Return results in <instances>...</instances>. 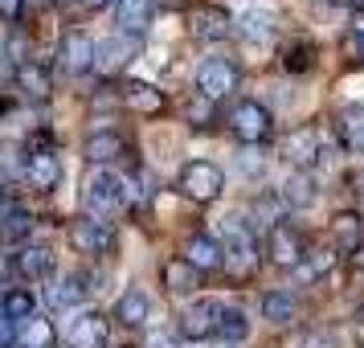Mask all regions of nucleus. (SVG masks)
<instances>
[{
    "mask_svg": "<svg viewBox=\"0 0 364 348\" xmlns=\"http://www.w3.org/2000/svg\"><path fill=\"white\" fill-rule=\"evenodd\" d=\"M160 9H188V0H156Z\"/></svg>",
    "mask_w": 364,
    "mask_h": 348,
    "instance_id": "nucleus-42",
    "label": "nucleus"
},
{
    "mask_svg": "<svg viewBox=\"0 0 364 348\" xmlns=\"http://www.w3.org/2000/svg\"><path fill=\"white\" fill-rule=\"evenodd\" d=\"M4 83H17V74H13V58H9V46L0 41V86Z\"/></svg>",
    "mask_w": 364,
    "mask_h": 348,
    "instance_id": "nucleus-38",
    "label": "nucleus"
},
{
    "mask_svg": "<svg viewBox=\"0 0 364 348\" xmlns=\"http://www.w3.org/2000/svg\"><path fill=\"white\" fill-rule=\"evenodd\" d=\"M356 184H360V197H364V172H360V176H356Z\"/></svg>",
    "mask_w": 364,
    "mask_h": 348,
    "instance_id": "nucleus-45",
    "label": "nucleus"
},
{
    "mask_svg": "<svg viewBox=\"0 0 364 348\" xmlns=\"http://www.w3.org/2000/svg\"><path fill=\"white\" fill-rule=\"evenodd\" d=\"M58 62L66 74H86V70H95L99 62V41L82 29H74V33L62 37V46H58Z\"/></svg>",
    "mask_w": 364,
    "mask_h": 348,
    "instance_id": "nucleus-9",
    "label": "nucleus"
},
{
    "mask_svg": "<svg viewBox=\"0 0 364 348\" xmlns=\"http://www.w3.org/2000/svg\"><path fill=\"white\" fill-rule=\"evenodd\" d=\"M282 160L295 168V172H307L311 164H319L323 160V135H319V127H295V132L282 139Z\"/></svg>",
    "mask_w": 364,
    "mask_h": 348,
    "instance_id": "nucleus-6",
    "label": "nucleus"
},
{
    "mask_svg": "<svg viewBox=\"0 0 364 348\" xmlns=\"http://www.w3.org/2000/svg\"><path fill=\"white\" fill-rule=\"evenodd\" d=\"M111 332H107V320L99 312H78L66 328V344L70 348H107Z\"/></svg>",
    "mask_w": 364,
    "mask_h": 348,
    "instance_id": "nucleus-12",
    "label": "nucleus"
},
{
    "mask_svg": "<svg viewBox=\"0 0 364 348\" xmlns=\"http://www.w3.org/2000/svg\"><path fill=\"white\" fill-rule=\"evenodd\" d=\"M17 348H53V324L50 320H29L17 336Z\"/></svg>",
    "mask_w": 364,
    "mask_h": 348,
    "instance_id": "nucleus-33",
    "label": "nucleus"
},
{
    "mask_svg": "<svg viewBox=\"0 0 364 348\" xmlns=\"http://www.w3.org/2000/svg\"><path fill=\"white\" fill-rule=\"evenodd\" d=\"M221 303L217 299H197V303H188L181 312V336L184 340H209V336H217V324H221Z\"/></svg>",
    "mask_w": 364,
    "mask_h": 348,
    "instance_id": "nucleus-8",
    "label": "nucleus"
},
{
    "mask_svg": "<svg viewBox=\"0 0 364 348\" xmlns=\"http://www.w3.org/2000/svg\"><path fill=\"white\" fill-rule=\"evenodd\" d=\"M197 90L200 99H225L237 90V66H233L230 58H205L197 70Z\"/></svg>",
    "mask_w": 364,
    "mask_h": 348,
    "instance_id": "nucleus-7",
    "label": "nucleus"
},
{
    "mask_svg": "<svg viewBox=\"0 0 364 348\" xmlns=\"http://www.w3.org/2000/svg\"><path fill=\"white\" fill-rule=\"evenodd\" d=\"M188 29L197 41H221V37L233 33V21L225 9H217V4H197L193 13H188Z\"/></svg>",
    "mask_w": 364,
    "mask_h": 348,
    "instance_id": "nucleus-13",
    "label": "nucleus"
},
{
    "mask_svg": "<svg viewBox=\"0 0 364 348\" xmlns=\"http://www.w3.org/2000/svg\"><path fill=\"white\" fill-rule=\"evenodd\" d=\"M86 9H107V4H119V0H82Z\"/></svg>",
    "mask_w": 364,
    "mask_h": 348,
    "instance_id": "nucleus-43",
    "label": "nucleus"
},
{
    "mask_svg": "<svg viewBox=\"0 0 364 348\" xmlns=\"http://www.w3.org/2000/svg\"><path fill=\"white\" fill-rule=\"evenodd\" d=\"M135 58H139V37H127V33L102 37V41H99V62H95V70H102V74H115V70L132 66Z\"/></svg>",
    "mask_w": 364,
    "mask_h": 348,
    "instance_id": "nucleus-14",
    "label": "nucleus"
},
{
    "mask_svg": "<svg viewBox=\"0 0 364 348\" xmlns=\"http://www.w3.org/2000/svg\"><path fill=\"white\" fill-rule=\"evenodd\" d=\"M344 50L356 58V62H364V33H348L344 37Z\"/></svg>",
    "mask_w": 364,
    "mask_h": 348,
    "instance_id": "nucleus-40",
    "label": "nucleus"
},
{
    "mask_svg": "<svg viewBox=\"0 0 364 348\" xmlns=\"http://www.w3.org/2000/svg\"><path fill=\"white\" fill-rule=\"evenodd\" d=\"M151 13H156V0H119L115 4V21H119V33L139 37L148 33Z\"/></svg>",
    "mask_w": 364,
    "mask_h": 348,
    "instance_id": "nucleus-17",
    "label": "nucleus"
},
{
    "mask_svg": "<svg viewBox=\"0 0 364 348\" xmlns=\"http://www.w3.org/2000/svg\"><path fill=\"white\" fill-rule=\"evenodd\" d=\"M13 270H17L21 279H46L53 270V250L50 246H25L13 258Z\"/></svg>",
    "mask_w": 364,
    "mask_h": 348,
    "instance_id": "nucleus-24",
    "label": "nucleus"
},
{
    "mask_svg": "<svg viewBox=\"0 0 364 348\" xmlns=\"http://www.w3.org/2000/svg\"><path fill=\"white\" fill-rule=\"evenodd\" d=\"M225 123H230V132L237 135L242 144H250V148H258V144L270 139V132H274V115H270V107H262L258 99L233 102Z\"/></svg>",
    "mask_w": 364,
    "mask_h": 348,
    "instance_id": "nucleus-1",
    "label": "nucleus"
},
{
    "mask_svg": "<svg viewBox=\"0 0 364 348\" xmlns=\"http://www.w3.org/2000/svg\"><path fill=\"white\" fill-rule=\"evenodd\" d=\"M188 123H193V127H209V123H213V99L188 102Z\"/></svg>",
    "mask_w": 364,
    "mask_h": 348,
    "instance_id": "nucleus-35",
    "label": "nucleus"
},
{
    "mask_svg": "<svg viewBox=\"0 0 364 348\" xmlns=\"http://www.w3.org/2000/svg\"><path fill=\"white\" fill-rule=\"evenodd\" d=\"M331 242L340 254H356L364 242V221L360 213H352V209H340V213L331 217Z\"/></svg>",
    "mask_w": 364,
    "mask_h": 348,
    "instance_id": "nucleus-18",
    "label": "nucleus"
},
{
    "mask_svg": "<svg viewBox=\"0 0 364 348\" xmlns=\"http://www.w3.org/2000/svg\"><path fill=\"white\" fill-rule=\"evenodd\" d=\"M29 233H33V213L29 209H9V213L0 217V242L4 246L29 242Z\"/></svg>",
    "mask_w": 364,
    "mask_h": 348,
    "instance_id": "nucleus-27",
    "label": "nucleus"
},
{
    "mask_svg": "<svg viewBox=\"0 0 364 348\" xmlns=\"http://www.w3.org/2000/svg\"><path fill=\"white\" fill-rule=\"evenodd\" d=\"M148 348H176V340H172V336H164V332H156V336L148 340Z\"/></svg>",
    "mask_w": 364,
    "mask_h": 348,
    "instance_id": "nucleus-41",
    "label": "nucleus"
},
{
    "mask_svg": "<svg viewBox=\"0 0 364 348\" xmlns=\"http://www.w3.org/2000/svg\"><path fill=\"white\" fill-rule=\"evenodd\" d=\"M331 266H336V254H328V250H311V254L299 263V270H303V279H319V275H328Z\"/></svg>",
    "mask_w": 364,
    "mask_h": 348,
    "instance_id": "nucleus-34",
    "label": "nucleus"
},
{
    "mask_svg": "<svg viewBox=\"0 0 364 348\" xmlns=\"http://www.w3.org/2000/svg\"><path fill=\"white\" fill-rule=\"evenodd\" d=\"M176 189H181L188 201H200V205H209V201L221 197V189H225V172L209 160H188L181 168V176H176Z\"/></svg>",
    "mask_w": 364,
    "mask_h": 348,
    "instance_id": "nucleus-3",
    "label": "nucleus"
},
{
    "mask_svg": "<svg viewBox=\"0 0 364 348\" xmlns=\"http://www.w3.org/2000/svg\"><path fill=\"white\" fill-rule=\"evenodd\" d=\"M184 258L197 266V270H217V266L225 263V250H221V242L209 238V233H193L188 246H184Z\"/></svg>",
    "mask_w": 364,
    "mask_h": 348,
    "instance_id": "nucleus-19",
    "label": "nucleus"
},
{
    "mask_svg": "<svg viewBox=\"0 0 364 348\" xmlns=\"http://www.w3.org/2000/svg\"><path fill=\"white\" fill-rule=\"evenodd\" d=\"M160 279H164V291L168 295H193V287H197L200 270L188 258H168L164 270H160Z\"/></svg>",
    "mask_w": 364,
    "mask_h": 348,
    "instance_id": "nucleus-20",
    "label": "nucleus"
},
{
    "mask_svg": "<svg viewBox=\"0 0 364 348\" xmlns=\"http://www.w3.org/2000/svg\"><path fill=\"white\" fill-rule=\"evenodd\" d=\"M340 139H344V148L352 152H364V107H348L340 111Z\"/></svg>",
    "mask_w": 364,
    "mask_h": 348,
    "instance_id": "nucleus-29",
    "label": "nucleus"
},
{
    "mask_svg": "<svg viewBox=\"0 0 364 348\" xmlns=\"http://www.w3.org/2000/svg\"><path fill=\"white\" fill-rule=\"evenodd\" d=\"M299 312V299L291 291H266L262 295V315L270 324H291Z\"/></svg>",
    "mask_w": 364,
    "mask_h": 348,
    "instance_id": "nucleus-28",
    "label": "nucleus"
},
{
    "mask_svg": "<svg viewBox=\"0 0 364 348\" xmlns=\"http://www.w3.org/2000/svg\"><path fill=\"white\" fill-rule=\"evenodd\" d=\"M115 320L123 324V328H144L151 320V303L144 291H123V295L115 299Z\"/></svg>",
    "mask_w": 364,
    "mask_h": 348,
    "instance_id": "nucleus-22",
    "label": "nucleus"
},
{
    "mask_svg": "<svg viewBox=\"0 0 364 348\" xmlns=\"http://www.w3.org/2000/svg\"><path fill=\"white\" fill-rule=\"evenodd\" d=\"M17 86H21L25 99L46 102L50 99V90H53V78H50V70L41 66V62H25V66L17 70Z\"/></svg>",
    "mask_w": 364,
    "mask_h": 348,
    "instance_id": "nucleus-23",
    "label": "nucleus"
},
{
    "mask_svg": "<svg viewBox=\"0 0 364 348\" xmlns=\"http://www.w3.org/2000/svg\"><path fill=\"white\" fill-rule=\"evenodd\" d=\"M0 303H4V315H9L13 324H29V320H33V312H37V299L29 295L25 287H13V291L0 299Z\"/></svg>",
    "mask_w": 364,
    "mask_h": 348,
    "instance_id": "nucleus-31",
    "label": "nucleus"
},
{
    "mask_svg": "<svg viewBox=\"0 0 364 348\" xmlns=\"http://www.w3.org/2000/svg\"><path fill=\"white\" fill-rule=\"evenodd\" d=\"M123 102L144 115H156V111H164V90H156L151 83H123Z\"/></svg>",
    "mask_w": 364,
    "mask_h": 348,
    "instance_id": "nucleus-26",
    "label": "nucleus"
},
{
    "mask_svg": "<svg viewBox=\"0 0 364 348\" xmlns=\"http://www.w3.org/2000/svg\"><path fill=\"white\" fill-rule=\"evenodd\" d=\"M9 213V209H4V184H0V217Z\"/></svg>",
    "mask_w": 364,
    "mask_h": 348,
    "instance_id": "nucleus-44",
    "label": "nucleus"
},
{
    "mask_svg": "<svg viewBox=\"0 0 364 348\" xmlns=\"http://www.w3.org/2000/svg\"><path fill=\"white\" fill-rule=\"evenodd\" d=\"M86 295H90V287H86L82 275H62V279H53L50 287H46L50 312H70V307H78Z\"/></svg>",
    "mask_w": 364,
    "mask_h": 348,
    "instance_id": "nucleus-16",
    "label": "nucleus"
},
{
    "mask_svg": "<svg viewBox=\"0 0 364 348\" xmlns=\"http://www.w3.org/2000/svg\"><path fill=\"white\" fill-rule=\"evenodd\" d=\"M266 254H270V263L274 266H299L303 258H307L299 230H291L287 221H274V226L266 230Z\"/></svg>",
    "mask_w": 364,
    "mask_h": 348,
    "instance_id": "nucleus-10",
    "label": "nucleus"
},
{
    "mask_svg": "<svg viewBox=\"0 0 364 348\" xmlns=\"http://www.w3.org/2000/svg\"><path fill=\"white\" fill-rule=\"evenodd\" d=\"M82 156L95 168H107V164H115V160L127 156V139H123L119 132H95V135H86Z\"/></svg>",
    "mask_w": 364,
    "mask_h": 348,
    "instance_id": "nucleus-15",
    "label": "nucleus"
},
{
    "mask_svg": "<svg viewBox=\"0 0 364 348\" xmlns=\"http://www.w3.org/2000/svg\"><path fill=\"white\" fill-rule=\"evenodd\" d=\"M25 176L37 193H53L62 184V156L53 148H29L25 156Z\"/></svg>",
    "mask_w": 364,
    "mask_h": 348,
    "instance_id": "nucleus-11",
    "label": "nucleus"
},
{
    "mask_svg": "<svg viewBox=\"0 0 364 348\" xmlns=\"http://www.w3.org/2000/svg\"><path fill=\"white\" fill-rule=\"evenodd\" d=\"M221 230H225V242H221L225 266L233 275H250L258 266V233L250 230V221H242V217H225Z\"/></svg>",
    "mask_w": 364,
    "mask_h": 348,
    "instance_id": "nucleus-2",
    "label": "nucleus"
},
{
    "mask_svg": "<svg viewBox=\"0 0 364 348\" xmlns=\"http://www.w3.org/2000/svg\"><path fill=\"white\" fill-rule=\"evenodd\" d=\"M25 0H0V21H21Z\"/></svg>",
    "mask_w": 364,
    "mask_h": 348,
    "instance_id": "nucleus-39",
    "label": "nucleus"
},
{
    "mask_svg": "<svg viewBox=\"0 0 364 348\" xmlns=\"http://www.w3.org/2000/svg\"><path fill=\"white\" fill-rule=\"evenodd\" d=\"M237 168L246 172L250 181H254V176H262V172H266V160H262V152L246 148V152H242V156H237Z\"/></svg>",
    "mask_w": 364,
    "mask_h": 348,
    "instance_id": "nucleus-36",
    "label": "nucleus"
},
{
    "mask_svg": "<svg viewBox=\"0 0 364 348\" xmlns=\"http://www.w3.org/2000/svg\"><path fill=\"white\" fill-rule=\"evenodd\" d=\"M17 344V332H13V320L4 315V303H0V348H13Z\"/></svg>",
    "mask_w": 364,
    "mask_h": 348,
    "instance_id": "nucleus-37",
    "label": "nucleus"
},
{
    "mask_svg": "<svg viewBox=\"0 0 364 348\" xmlns=\"http://www.w3.org/2000/svg\"><path fill=\"white\" fill-rule=\"evenodd\" d=\"M315 66V46L311 41H291L287 50H282V70L287 74H307Z\"/></svg>",
    "mask_w": 364,
    "mask_h": 348,
    "instance_id": "nucleus-32",
    "label": "nucleus"
},
{
    "mask_svg": "<svg viewBox=\"0 0 364 348\" xmlns=\"http://www.w3.org/2000/svg\"><path fill=\"white\" fill-rule=\"evenodd\" d=\"M237 37L242 41H250V46H262V41H270V33H274V13H266V9H246L242 17H237Z\"/></svg>",
    "mask_w": 364,
    "mask_h": 348,
    "instance_id": "nucleus-21",
    "label": "nucleus"
},
{
    "mask_svg": "<svg viewBox=\"0 0 364 348\" xmlns=\"http://www.w3.org/2000/svg\"><path fill=\"white\" fill-rule=\"evenodd\" d=\"M82 205L90 213H111L123 205V181H119L111 168H95L82 181Z\"/></svg>",
    "mask_w": 364,
    "mask_h": 348,
    "instance_id": "nucleus-5",
    "label": "nucleus"
},
{
    "mask_svg": "<svg viewBox=\"0 0 364 348\" xmlns=\"http://www.w3.org/2000/svg\"><path fill=\"white\" fill-rule=\"evenodd\" d=\"M279 201L287 205V209H307V205H315L311 172H291V176L282 181V189H279Z\"/></svg>",
    "mask_w": 364,
    "mask_h": 348,
    "instance_id": "nucleus-25",
    "label": "nucleus"
},
{
    "mask_svg": "<svg viewBox=\"0 0 364 348\" xmlns=\"http://www.w3.org/2000/svg\"><path fill=\"white\" fill-rule=\"evenodd\" d=\"M246 336H250L246 312H237V307H225V312H221V324H217V340H221V344H242Z\"/></svg>",
    "mask_w": 364,
    "mask_h": 348,
    "instance_id": "nucleus-30",
    "label": "nucleus"
},
{
    "mask_svg": "<svg viewBox=\"0 0 364 348\" xmlns=\"http://www.w3.org/2000/svg\"><path fill=\"white\" fill-rule=\"evenodd\" d=\"M66 238H70V246L78 254H86V258H107L115 250V230L107 221H99V217H74Z\"/></svg>",
    "mask_w": 364,
    "mask_h": 348,
    "instance_id": "nucleus-4",
    "label": "nucleus"
}]
</instances>
